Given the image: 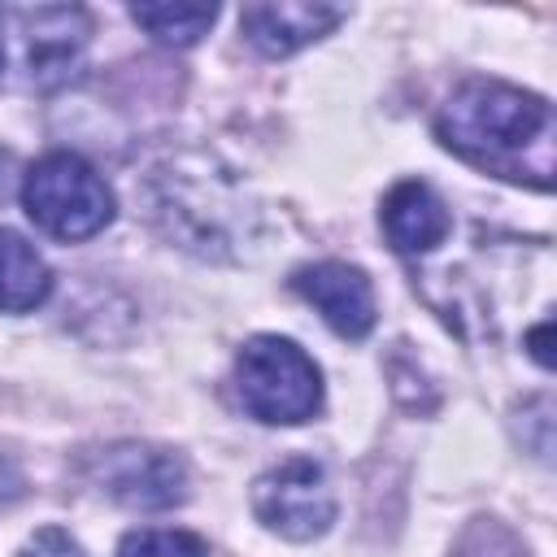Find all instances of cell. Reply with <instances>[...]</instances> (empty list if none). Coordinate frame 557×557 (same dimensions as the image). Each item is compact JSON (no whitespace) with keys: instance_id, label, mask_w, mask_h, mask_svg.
<instances>
[{"instance_id":"ba28073f","label":"cell","mask_w":557,"mask_h":557,"mask_svg":"<svg viewBox=\"0 0 557 557\" xmlns=\"http://www.w3.org/2000/svg\"><path fill=\"white\" fill-rule=\"evenodd\" d=\"M91 22L83 9H35L26 13V65L39 87H52L74 74L87 48Z\"/></svg>"},{"instance_id":"6da1fadb","label":"cell","mask_w":557,"mask_h":557,"mask_svg":"<svg viewBox=\"0 0 557 557\" xmlns=\"http://www.w3.org/2000/svg\"><path fill=\"white\" fill-rule=\"evenodd\" d=\"M435 131L457 157L487 174L531 183L540 191L553 187V109L522 87L466 78L440 104Z\"/></svg>"},{"instance_id":"8fae6325","label":"cell","mask_w":557,"mask_h":557,"mask_svg":"<svg viewBox=\"0 0 557 557\" xmlns=\"http://www.w3.org/2000/svg\"><path fill=\"white\" fill-rule=\"evenodd\" d=\"M131 17H135V26H144L152 39L174 44V48H187V44H196V39L213 26L218 9H213V4H135Z\"/></svg>"},{"instance_id":"5b68a950","label":"cell","mask_w":557,"mask_h":557,"mask_svg":"<svg viewBox=\"0 0 557 557\" xmlns=\"http://www.w3.org/2000/svg\"><path fill=\"white\" fill-rule=\"evenodd\" d=\"M100 483L131 509H170L187 496V470L174 453L148 444H117L100 457Z\"/></svg>"},{"instance_id":"5bb4252c","label":"cell","mask_w":557,"mask_h":557,"mask_svg":"<svg viewBox=\"0 0 557 557\" xmlns=\"http://www.w3.org/2000/svg\"><path fill=\"white\" fill-rule=\"evenodd\" d=\"M17 557H87V553L70 540V531H61V527H44V531H35V535L26 540V548H22Z\"/></svg>"},{"instance_id":"9c48e42d","label":"cell","mask_w":557,"mask_h":557,"mask_svg":"<svg viewBox=\"0 0 557 557\" xmlns=\"http://www.w3.org/2000/svg\"><path fill=\"white\" fill-rule=\"evenodd\" d=\"M379 222H383V235L396 252L405 257H418V252H431L435 244H444V235L453 231V218L444 209V200L418 183V178H405L396 183L387 196H383V209H379Z\"/></svg>"},{"instance_id":"8992f818","label":"cell","mask_w":557,"mask_h":557,"mask_svg":"<svg viewBox=\"0 0 557 557\" xmlns=\"http://www.w3.org/2000/svg\"><path fill=\"white\" fill-rule=\"evenodd\" d=\"M292 287L322 313V322L344 335V339H361L374 326V287L370 278L348 265V261H318L296 270Z\"/></svg>"},{"instance_id":"4fadbf2b","label":"cell","mask_w":557,"mask_h":557,"mask_svg":"<svg viewBox=\"0 0 557 557\" xmlns=\"http://www.w3.org/2000/svg\"><path fill=\"white\" fill-rule=\"evenodd\" d=\"M453 557H527V548H522V540H518L509 527H500L496 518H479V522H470V527L461 531Z\"/></svg>"},{"instance_id":"277c9868","label":"cell","mask_w":557,"mask_h":557,"mask_svg":"<svg viewBox=\"0 0 557 557\" xmlns=\"http://www.w3.org/2000/svg\"><path fill=\"white\" fill-rule=\"evenodd\" d=\"M252 513L283 540H313L335 522V492L313 457H287L252 483Z\"/></svg>"},{"instance_id":"52a82bcc","label":"cell","mask_w":557,"mask_h":557,"mask_svg":"<svg viewBox=\"0 0 557 557\" xmlns=\"http://www.w3.org/2000/svg\"><path fill=\"white\" fill-rule=\"evenodd\" d=\"M344 22L339 4H305V0H278V4H244L239 30L248 44L265 57H292L305 44L322 39Z\"/></svg>"},{"instance_id":"3957f363","label":"cell","mask_w":557,"mask_h":557,"mask_svg":"<svg viewBox=\"0 0 557 557\" xmlns=\"http://www.w3.org/2000/svg\"><path fill=\"white\" fill-rule=\"evenodd\" d=\"M235 387L261 422H305L322 405V374L313 357L283 335H252L235 357Z\"/></svg>"},{"instance_id":"9a60e30c","label":"cell","mask_w":557,"mask_h":557,"mask_svg":"<svg viewBox=\"0 0 557 557\" xmlns=\"http://www.w3.org/2000/svg\"><path fill=\"white\" fill-rule=\"evenodd\" d=\"M527 344H531V357H535L540 366H553V357H548V322H544L540 331H531V339H527Z\"/></svg>"},{"instance_id":"7a4b0ae2","label":"cell","mask_w":557,"mask_h":557,"mask_svg":"<svg viewBox=\"0 0 557 557\" xmlns=\"http://www.w3.org/2000/svg\"><path fill=\"white\" fill-rule=\"evenodd\" d=\"M22 209L44 235L78 244L113 222V191L78 152H48L22 178Z\"/></svg>"},{"instance_id":"7c38bea8","label":"cell","mask_w":557,"mask_h":557,"mask_svg":"<svg viewBox=\"0 0 557 557\" xmlns=\"http://www.w3.org/2000/svg\"><path fill=\"white\" fill-rule=\"evenodd\" d=\"M117 557H209L205 540L191 531H131L117 548Z\"/></svg>"},{"instance_id":"2e32d148","label":"cell","mask_w":557,"mask_h":557,"mask_svg":"<svg viewBox=\"0 0 557 557\" xmlns=\"http://www.w3.org/2000/svg\"><path fill=\"white\" fill-rule=\"evenodd\" d=\"M0 70H4V39H0Z\"/></svg>"},{"instance_id":"30bf717a","label":"cell","mask_w":557,"mask_h":557,"mask_svg":"<svg viewBox=\"0 0 557 557\" xmlns=\"http://www.w3.org/2000/svg\"><path fill=\"white\" fill-rule=\"evenodd\" d=\"M52 292V270L30 239L0 226V313H26Z\"/></svg>"}]
</instances>
